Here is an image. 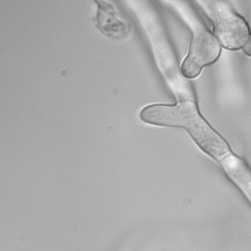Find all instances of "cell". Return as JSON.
I'll return each instance as SVG.
<instances>
[{"mask_svg":"<svg viewBox=\"0 0 251 251\" xmlns=\"http://www.w3.org/2000/svg\"><path fill=\"white\" fill-rule=\"evenodd\" d=\"M221 45L215 35L204 27L195 31L190 41L189 52L181 67L187 79L197 77L205 66L213 64L221 55Z\"/></svg>","mask_w":251,"mask_h":251,"instance_id":"3957f363","label":"cell"},{"mask_svg":"<svg viewBox=\"0 0 251 251\" xmlns=\"http://www.w3.org/2000/svg\"><path fill=\"white\" fill-rule=\"evenodd\" d=\"M94 2L97 11L93 22L101 33L115 40L125 39L129 36L132 25L119 17L113 4L105 0H94Z\"/></svg>","mask_w":251,"mask_h":251,"instance_id":"277c9868","label":"cell"},{"mask_svg":"<svg viewBox=\"0 0 251 251\" xmlns=\"http://www.w3.org/2000/svg\"><path fill=\"white\" fill-rule=\"evenodd\" d=\"M140 117L150 125L185 128L201 150L217 162L231 151L224 137L202 118L192 100L174 106H149L142 110Z\"/></svg>","mask_w":251,"mask_h":251,"instance_id":"6da1fadb","label":"cell"},{"mask_svg":"<svg viewBox=\"0 0 251 251\" xmlns=\"http://www.w3.org/2000/svg\"><path fill=\"white\" fill-rule=\"evenodd\" d=\"M214 35L226 50L244 48L251 37L250 26L244 18L222 0H217L212 11Z\"/></svg>","mask_w":251,"mask_h":251,"instance_id":"7a4b0ae2","label":"cell"},{"mask_svg":"<svg viewBox=\"0 0 251 251\" xmlns=\"http://www.w3.org/2000/svg\"><path fill=\"white\" fill-rule=\"evenodd\" d=\"M223 171L238 187L251 204V168L232 151L219 161Z\"/></svg>","mask_w":251,"mask_h":251,"instance_id":"5b68a950","label":"cell"}]
</instances>
